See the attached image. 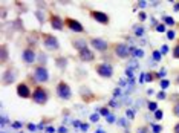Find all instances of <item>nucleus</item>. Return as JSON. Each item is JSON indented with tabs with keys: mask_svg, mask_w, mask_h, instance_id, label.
<instances>
[{
	"mask_svg": "<svg viewBox=\"0 0 179 133\" xmlns=\"http://www.w3.org/2000/svg\"><path fill=\"white\" fill-rule=\"evenodd\" d=\"M49 100H51V90L44 87L43 84H37L32 89V98H31L32 103H35L37 106H44Z\"/></svg>",
	"mask_w": 179,
	"mask_h": 133,
	"instance_id": "nucleus-1",
	"label": "nucleus"
},
{
	"mask_svg": "<svg viewBox=\"0 0 179 133\" xmlns=\"http://www.w3.org/2000/svg\"><path fill=\"white\" fill-rule=\"evenodd\" d=\"M110 52H112V55H115L116 60H127L132 55V49L129 47V44L123 43V42L110 44Z\"/></svg>",
	"mask_w": 179,
	"mask_h": 133,
	"instance_id": "nucleus-2",
	"label": "nucleus"
},
{
	"mask_svg": "<svg viewBox=\"0 0 179 133\" xmlns=\"http://www.w3.org/2000/svg\"><path fill=\"white\" fill-rule=\"evenodd\" d=\"M94 71L96 72L98 76H101L104 80H110L115 75V64L106 63V61H100V63L94 64Z\"/></svg>",
	"mask_w": 179,
	"mask_h": 133,
	"instance_id": "nucleus-3",
	"label": "nucleus"
},
{
	"mask_svg": "<svg viewBox=\"0 0 179 133\" xmlns=\"http://www.w3.org/2000/svg\"><path fill=\"white\" fill-rule=\"evenodd\" d=\"M110 42H107L103 37H89V46L90 49H94L95 52L100 54H107L110 51Z\"/></svg>",
	"mask_w": 179,
	"mask_h": 133,
	"instance_id": "nucleus-4",
	"label": "nucleus"
},
{
	"mask_svg": "<svg viewBox=\"0 0 179 133\" xmlns=\"http://www.w3.org/2000/svg\"><path fill=\"white\" fill-rule=\"evenodd\" d=\"M41 44L48 52H57L60 49V42L54 34L49 32H41Z\"/></svg>",
	"mask_w": 179,
	"mask_h": 133,
	"instance_id": "nucleus-5",
	"label": "nucleus"
},
{
	"mask_svg": "<svg viewBox=\"0 0 179 133\" xmlns=\"http://www.w3.org/2000/svg\"><path fill=\"white\" fill-rule=\"evenodd\" d=\"M55 95L58 100H63V101H69L72 98V87L69 86V83H66L64 80H60L57 84H55Z\"/></svg>",
	"mask_w": 179,
	"mask_h": 133,
	"instance_id": "nucleus-6",
	"label": "nucleus"
},
{
	"mask_svg": "<svg viewBox=\"0 0 179 133\" xmlns=\"http://www.w3.org/2000/svg\"><path fill=\"white\" fill-rule=\"evenodd\" d=\"M32 75H34V78L38 84H46L51 80V74H49L48 67L43 66V64H35L34 69H32Z\"/></svg>",
	"mask_w": 179,
	"mask_h": 133,
	"instance_id": "nucleus-7",
	"label": "nucleus"
},
{
	"mask_svg": "<svg viewBox=\"0 0 179 133\" xmlns=\"http://www.w3.org/2000/svg\"><path fill=\"white\" fill-rule=\"evenodd\" d=\"M17 78H18V69L11 64L2 74V84L3 86H11V84H14L17 81Z\"/></svg>",
	"mask_w": 179,
	"mask_h": 133,
	"instance_id": "nucleus-8",
	"label": "nucleus"
},
{
	"mask_svg": "<svg viewBox=\"0 0 179 133\" xmlns=\"http://www.w3.org/2000/svg\"><path fill=\"white\" fill-rule=\"evenodd\" d=\"M32 86L28 83V81H20L18 84H17V87H15V93H17V96L18 98H22V100H31L32 98Z\"/></svg>",
	"mask_w": 179,
	"mask_h": 133,
	"instance_id": "nucleus-9",
	"label": "nucleus"
},
{
	"mask_svg": "<svg viewBox=\"0 0 179 133\" xmlns=\"http://www.w3.org/2000/svg\"><path fill=\"white\" fill-rule=\"evenodd\" d=\"M38 58V52L35 47L32 46H25L23 51H22V61L25 64H34L35 61Z\"/></svg>",
	"mask_w": 179,
	"mask_h": 133,
	"instance_id": "nucleus-10",
	"label": "nucleus"
},
{
	"mask_svg": "<svg viewBox=\"0 0 179 133\" xmlns=\"http://www.w3.org/2000/svg\"><path fill=\"white\" fill-rule=\"evenodd\" d=\"M48 22H49V26L54 31H64L66 25H64V18L60 17L58 14H55L52 11L48 12Z\"/></svg>",
	"mask_w": 179,
	"mask_h": 133,
	"instance_id": "nucleus-11",
	"label": "nucleus"
},
{
	"mask_svg": "<svg viewBox=\"0 0 179 133\" xmlns=\"http://www.w3.org/2000/svg\"><path fill=\"white\" fill-rule=\"evenodd\" d=\"M64 25L69 31H72L74 34H86V29L83 26L81 22H78L74 17H64Z\"/></svg>",
	"mask_w": 179,
	"mask_h": 133,
	"instance_id": "nucleus-12",
	"label": "nucleus"
},
{
	"mask_svg": "<svg viewBox=\"0 0 179 133\" xmlns=\"http://www.w3.org/2000/svg\"><path fill=\"white\" fill-rule=\"evenodd\" d=\"M89 17L96 22V23H100V25H104V26H107L110 23V17L107 12H103V11H98V9H89Z\"/></svg>",
	"mask_w": 179,
	"mask_h": 133,
	"instance_id": "nucleus-13",
	"label": "nucleus"
},
{
	"mask_svg": "<svg viewBox=\"0 0 179 133\" xmlns=\"http://www.w3.org/2000/svg\"><path fill=\"white\" fill-rule=\"evenodd\" d=\"M70 46L77 52H80L83 49L89 47V38H84V37H80V35H72L70 37Z\"/></svg>",
	"mask_w": 179,
	"mask_h": 133,
	"instance_id": "nucleus-14",
	"label": "nucleus"
},
{
	"mask_svg": "<svg viewBox=\"0 0 179 133\" xmlns=\"http://www.w3.org/2000/svg\"><path fill=\"white\" fill-rule=\"evenodd\" d=\"M77 58L80 60L81 63H94L96 58V54H95V51L90 49V46H89V47L83 49V51H80L77 54Z\"/></svg>",
	"mask_w": 179,
	"mask_h": 133,
	"instance_id": "nucleus-15",
	"label": "nucleus"
},
{
	"mask_svg": "<svg viewBox=\"0 0 179 133\" xmlns=\"http://www.w3.org/2000/svg\"><path fill=\"white\" fill-rule=\"evenodd\" d=\"M161 75L159 72H155V71H149V72H144L141 75V81H146V83H153V81H161Z\"/></svg>",
	"mask_w": 179,
	"mask_h": 133,
	"instance_id": "nucleus-16",
	"label": "nucleus"
},
{
	"mask_svg": "<svg viewBox=\"0 0 179 133\" xmlns=\"http://www.w3.org/2000/svg\"><path fill=\"white\" fill-rule=\"evenodd\" d=\"M80 95H81V98H83L84 103H89L90 100L95 98V95L90 92V89L86 87V86H81V87H80Z\"/></svg>",
	"mask_w": 179,
	"mask_h": 133,
	"instance_id": "nucleus-17",
	"label": "nucleus"
},
{
	"mask_svg": "<svg viewBox=\"0 0 179 133\" xmlns=\"http://www.w3.org/2000/svg\"><path fill=\"white\" fill-rule=\"evenodd\" d=\"M54 61H55L57 69H61V71H64V69H66V66H68V63H69L68 57H64V55H57Z\"/></svg>",
	"mask_w": 179,
	"mask_h": 133,
	"instance_id": "nucleus-18",
	"label": "nucleus"
},
{
	"mask_svg": "<svg viewBox=\"0 0 179 133\" xmlns=\"http://www.w3.org/2000/svg\"><path fill=\"white\" fill-rule=\"evenodd\" d=\"M0 51H2L0 63H2V66H5V64H6V61H8V57H9V52H8V44H6V43H2V46H0Z\"/></svg>",
	"mask_w": 179,
	"mask_h": 133,
	"instance_id": "nucleus-19",
	"label": "nucleus"
},
{
	"mask_svg": "<svg viewBox=\"0 0 179 133\" xmlns=\"http://www.w3.org/2000/svg\"><path fill=\"white\" fill-rule=\"evenodd\" d=\"M132 32H133L136 37H142V35L146 34V28L142 26V23H136V25L132 26Z\"/></svg>",
	"mask_w": 179,
	"mask_h": 133,
	"instance_id": "nucleus-20",
	"label": "nucleus"
},
{
	"mask_svg": "<svg viewBox=\"0 0 179 133\" xmlns=\"http://www.w3.org/2000/svg\"><path fill=\"white\" fill-rule=\"evenodd\" d=\"M162 23L165 26H170V29H173L176 26V20L171 15H162Z\"/></svg>",
	"mask_w": 179,
	"mask_h": 133,
	"instance_id": "nucleus-21",
	"label": "nucleus"
},
{
	"mask_svg": "<svg viewBox=\"0 0 179 133\" xmlns=\"http://www.w3.org/2000/svg\"><path fill=\"white\" fill-rule=\"evenodd\" d=\"M171 115L175 118L179 119V100H175L173 101V106H171Z\"/></svg>",
	"mask_w": 179,
	"mask_h": 133,
	"instance_id": "nucleus-22",
	"label": "nucleus"
},
{
	"mask_svg": "<svg viewBox=\"0 0 179 133\" xmlns=\"http://www.w3.org/2000/svg\"><path fill=\"white\" fill-rule=\"evenodd\" d=\"M170 84H171L170 78H162V80L159 81V87H161V90H167V89L170 87Z\"/></svg>",
	"mask_w": 179,
	"mask_h": 133,
	"instance_id": "nucleus-23",
	"label": "nucleus"
},
{
	"mask_svg": "<svg viewBox=\"0 0 179 133\" xmlns=\"http://www.w3.org/2000/svg\"><path fill=\"white\" fill-rule=\"evenodd\" d=\"M98 113H100L101 116H106V118L112 115V113H110V109L107 107V106H104V107H100V109H98Z\"/></svg>",
	"mask_w": 179,
	"mask_h": 133,
	"instance_id": "nucleus-24",
	"label": "nucleus"
},
{
	"mask_svg": "<svg viewBox=\"0 0 179 133\" xmlns=\"http://www.w3.org/2000/svg\"><path fill=\"white\" fill-rule=\"evenodd\" d=\"M147 109H149L150 112L155 113V112L159 109V107H158V101H151V100H150V101H147Z\"/></svg>",
	"mask_w": 179,
	"mask_h": 133,
	"instance_id": "nucleus-25",
	"label": "nucleus"
},
{
	"mask_svg": "<svg viewBox=\"0 0 179 133\" xmlns=\"http://www.w3.org/2000/svg\"><path fill=\"white\" fill-rule=\"evenodd\" d=\"M171 58L173 60H179V43H176L171 49Z\"/></svg>",
	"mask_w": 179,
	"mask_h": 133,
	"instance_id": "nucleus-26",
	"label": "nucleus"
},
{
	"mask_svg": "<svg viewBox=\"0 0 179 133\" xmlns=\"http://www.w3.org/2000/svg\"><path fill=\"white\" fill-rule=\"evenodd\" d=\"M153 118L156 119V121H161V119L164 118V110H162V109H158V110L153 113Z\"/></svg>",
	"mask_w": 179,
	"mask_h": 133,
	"instance_id": "nucleus-27",
	"label": "nucleus"
},
{
	"mask_svg": "<svg viewBox=\"0 0 179 133\" xmlns=\"http://www.w3.org/2000/svg\"><path fill=\"white\" fill-rule=\"evenodd\" d=\"M155 31H156V32H159V34H162V32H167V26H165L164 23H162V22H161V23H158V25H156V28H155Z\"/></svg>",
	"mask_w": 179,
	"mask_h": 133,
	"instance_id": "nucleus-28",
	"label": "nucleus"
},
{
	"mask_svg": "<svg viewBox=\"0 0 179 133\" xmlns=\"http://www.w3.org/2000/svg\"><path fill=\"white\" fill-rule=\"evenodd\" d=\"M151 132L153 133H161L162 132V126L159 124V122H156V124H151Z\"/></svg>",
	"mask_w": 179,
	"mask_h": 133,
	"instance_id": "nucleus-29",
	"label": "nucleus"
},
{
	"mask_svg": "<svg viewBox=\"0 0 179 133\" xmlns=\"http://www.w3.org/2000/svg\"><path fill=\"white\" fill-rule=\"evenodd\" d=\"M153 60H155V61H158V63L162 60V54H161V51H158V49H155V51H153Z\"/></svg>",
	"mask_w": 179,
	"mask_h": 133,
	"instance_id": "nucleus-30",
	"label": "nucleus"
},
{
	"mask_svg": "<svg viewBox=\"0 0 179 133\" xmlns=\"http://www.w3.org/2000/svg\"><path fill=\"white\" fill-rule=\"evenodd\" d=\"M165 35H167V38H168V40H175V38H176V31H175V29H168L167 32H165Z\"/></svg>",
	"mask_w": 179,
	"mask_h": 133,
	"instance_id": "nucleus-31",
	"label": "nucleus"
},
{
	"mask_svg": "<svg viewBox=\"0 0 179 133\" xmlns=\"http://www.w3.org/2000/svg\"><path fill=\"white\" fill-rule=\"evenodd\" d=\"M138 20H139V23H142V22H146V20H147V14H146V11L138 12Z\"/></svg>",
	"mask_w": 179,
	"mask_h": 133,
	"instance_id": "nucleus-32",
	"label": "nucleus"
},
{
	"mask_svg": "<svg viewBox=\"0 0 179 133\" xmlns=\"http://www.w3.org/2000/svg\"><path fill=\"white\" fill-rule=\"evenodd\" d=\"M173 74H175V76H173V84L179 87V71H175Z\"/></svg>",
	"mask_w": 179,
	"mask_h": 133,
	"instance_id": "nucleus-33",
	"label": "nucleus"
},
{
	"mask_svg": "<svg viewBox=\"0 0 179 133\" xmlns=\"http://www.w3.org/2000/svg\"><path fill=\"white\" fill-rule=\"evenodd\" d=\"M165 98H167L165 90H161V92H158V93H156V100H165Z\"/></svg>",
	"mask_w": 179,
	"mask_h": 133,
	"instance_id": "nucleus-34",
	"label": "nucleus"
},
{
	"mask_svg": "<svg viewBox=\"0 0 179 133\" xmlns=\"http://www.w3.org/2000/svg\"><path fill=\"white\" fill-rule=\"evenodd\" d=\"M11 126H13V129H15V130H20V129L23 127V124H22L20 121H14V122L11 124Z\"/></svg>",
	"mask_w": 179,
	"mask_h": 133,
	"instance_id": "nucleus-35",
	"label": "nucleus"
},
{
	"mask_svg": "<svg viewBox=\"0 0 179 133\" xmlns=\"http://www.w3.org/2000/svg\"><path fill=\"white\" fill-rule=\"evenodd\" d=\"M35 15H37V18H38V22H40L41 25H43V23H44V18H43V12H41V11H35Z\"/></svg>",
	"mask_w": 179,
	"mask_h": 133,
	"instance_id": "nucleus-36",
	"label": "nucleus"
},
{
	"mask_svg": "<svg viewBox=\"0 0 179 133\" xmlns=\"http://www.w3.org/2000/svg\"><path fill=\"white\" fill-rule=\"evenodd\" d=\"M136 133H149V129H147V126H141V127H138V129H136Z\"/></svg>",
	"mask_w": 179,
	"mask_h": 133,
	"instance_id": "nucleus-37",
	"label": "nucleus"
},
{
	"mask_svg": "<svg viewBox=\"0 0 179 133\" xmlns=\"http://www.w3.org/2000/svg\"><path fill=\"white\" fill-rule=\"evenodd\" d=\"M127 118H129V119L135 118V110H127Z\"/></svg>",
	"mask_w": 179,
	"mask_h": 133,
	"instance_id": "nucleus-38",
	"label": "nucleus"
},
{
	"mask_svg": "<svg viewBox=\"0 0 179 133\" xmlns=\"http://www.w3.org/2000/svg\"><path fill=\"white\" fill-rule=\"evenodd\" d=\"M136 6H138V8H141V9H142V8H146V6H147V2H138V3H136Z\"/></svg>",
	"mask_w": 179,
	"mask_h": 133,
	"instance_id": "nucleus-39",
	"label": "nucleus"
},
{
	"mask_svg": "<svg viewBox=\"0 0 179 133\" xmlns=\"http://www.w3.org/2000/svg\"><path fill=\"white\" fill-rule=\"evenodd\" d=\"M142 55H144V52H142V51H141V49H138L136 52H135V57H138V58H141V57H142Z\"/></svg>",
	"mask_w": 179,
	"mask_h": 133,
	"instance_id": "nucleus-40",
	"label": "nucleus"
},
{
	"mask_svg": "<svg viewBox=\"0 0 179 133\" xmlns=\"http://www.w3.org/2000/svg\"><path fill=\"white\" fill-rule=\"evenodd\" d=\"M173 133H179V121L173 126Z\"/></svg>",
	"mask_w": 179,
	"mask_h": 133,
	"instance_id": "nucleus-41",
	"label": "nucleus"
},
{
	"mask_svg": "<svg viewBox=\"0 0 179 133\" xmlns=\"http://www.w3.org/2000/svg\"><path fill=\"white\" fill-rule=\"evenodd\" d=\"M28 129H29V130H31V132H34V130H35V129H37V127H35V126H34V124H32V122H29V124H28Z\"/></svg>",
	"mask_w": 179,
	"mask_h": 133,
	"instance_id": "nucleus-42",
	"label": "nucleus"
},
{
	"mask_svg": "<svg viewBox=\"0 0 179 133\" xmlns=\"http://www.w3.org/2000/svg\"><path fill=\"white\" fill-rule=\"evenodd\" d=\"M167 52H168V46H162V47H161V54H167Z\"/></svg>",
	"mask_w": 179,
	"mask_h": 133,
	"instance_id": "nucleus-43",
	"label": "nucleus"
},
{
	"mask_svg": "<svg viewBox=\"0 0 179 133\" xmlns=\"http://www.w3.org/2000/svg\"><path fill=\"white\" fill-rule=\"evenodd\" d=\"M81 130L83 132H87L89 130V124H81Z\"/></svg>",
	"mask_w": 179,
	"mask_h": 133,
	"instance_id": "nucleus-44",
	"label": "nucleus"
},
{
	"mask_svg": "<svg viewBox=\"0 0 179 133\" xmlns=\"http://www.w3.org/2000/svg\"><path fill=\"white\" fill-rule=\"evenodd\" d=\"M92 121H98V119H100V113H96V115H92Z\"/></svg>",
	"mask_w": 179,
	"mask_h": 133,
	"instance_id": "nucleus-45",
	"label": "nucleus"
},
{
	"mask_svg": "<svg viewBox=\"0 0 179 133\" xmlns=\"http://www.w3.org/2000/svg\"><path fill=\"white\" fill-rule=\"evenodd\" d=\"M173 9H175V11H179V2H176V3H175V6H173Z\"/></svg>",
	"mask_w": 179,
	"mask_h": 133,
	"instance_id": "nucleus-46",
	"label": "nucleus"
},
{
	"mask_svg": "<svg viewBox=\"0 0 179 133\" xmlns=\"http://www.w3.org/2000/svg\"><path fill=\"white\" fill-rule=\"evenodd\" d=\"M46 132H48V133H54L55 130L52 129V127H48V129H46Z\"/></svg>",
	"mask_w": 179,
	"mask_h": 133,
	"instance_id": "nucleus-47",
	"label": "nucleus"
},
{
	"mask_svg": "<svg viewBox=\"0 0 179 133\" xmlns=\"http://www.w3.org/2000/svg\"><path fill=\"white\" fill-rule=\"evenodd\" d=\"M66 132H68V130H66L64 127H61V129H58V133H66Z\"/></svg>",
	"mask_w": 179,
	"mask_h": 133,
	"instance_id": "nucleus-48",
	"label": "nucleus"
},
{
	"mask_svg": "<svg viewBox=\"0 0 179 133\" xmlns=\"http://www.w3.org/2000/svg\"><path fill=\"white\" fill-rule=\"evenodd\" d=\"M107 122H113V116H112V115L107 116Z\"/></svg>",
	"mask_w": 179,
	"mask_h": 133,
	"instance_id": "nucleus-49",
	"label": "nucleus"
},
{
	"mask_svg": "<svg viewBox=\"0 0 179 133\" xmlns=\"http://www.w3.org/2000/svg\"><path fill=\"white\" fill-rule=\"evenodd\" d=\"M178 43H179V38H178Z\"/></svg>",
	"mask_w": 179,
	"mask_h": 133,
	"instance_id": "nucleus-50",
	"label": "nucleus"
},
{
	"mask_svg": "<svg viewBox=\"0 0 179 133\" xmlns=\"http://www.w3.org/2000/svg\"><path fill=\"white\" fill-rule=\"evenodd\" d=\"M2 133H5V132H2Z\"/></svg>",
	"mask_w": 179,
	"mask_h": 133,
	"instance_id": "nucleus-51",
	"label": "nucleus"
},
{
	"mask_svg": "<svg viewBox=\"0 0 179 133\" xmlns=\"http://www.w3.org/2000/svg\"><path fill=\"white\" fill-rule=\"evenodd\" d=\"M20 133H22V132H20Z\"/></svg>",
	"mask_w": 179,
	"mask_h": 133,
	"instance_id": "nucleus-52",
	"label": "nucleus"
}]
</instances>
